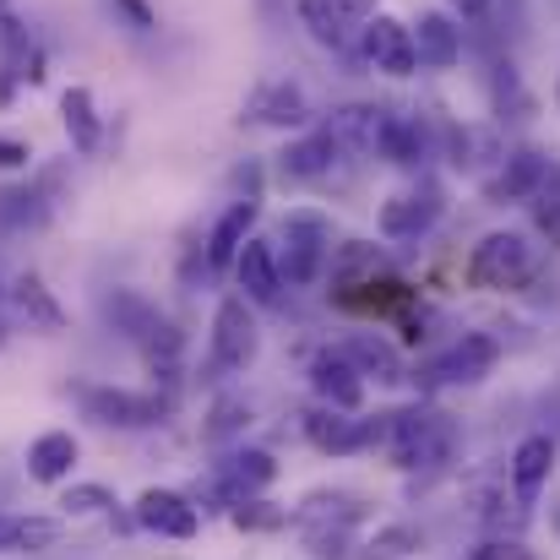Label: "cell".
I'll return each instance as SVG.
<instances>
[{"instance_id":"30bf717a","label":"cell","mask_w":560,"mask_h":560,"mask_svg":"<svg viewBox=\"0 0 560 560\" xmlns=\"http://www.w3.org/2000/svg\"><path fill=\"white\" fill-rule=\"evenodd\" d=\"M305 435H311L316 452L343 457V452L375 446V441L386 435V413H375V419H349L343 408H327V413H311V419H305Z\"/></svg>"},{"instance_id":"8d00e7d4","label":"cell","mask_w":560,"mask_h":560,"mask_svg":"<svg viewBox=\"0 0 560 560\" xmlns=\"http://www.w3.org/2000/svg\"><path fill=\"white\" fill-rule=\"evenodd\" d=\"M109 5L126 16V27H131V33H153V27H159V11H153L148 0H109Z\"/></svg>"},{"instance_id":"5b68a950","label":"cell","mask_w":560,"mask_h":560,"mask_svg":"<svg viewBox=\"0 0 560 560\" xmlns=\"http://www.w3.org/2000/svg\"><path fill=\"white\" fill-rule=\"evenodd\" d=\"M495 360H501V343L490 332H463L446 354L424 365V386H474L495 371Z\"/></svg>"},{"instance_id":"4dcf8cb0","label":"cell","mask_w":560,"mask_h":560,"mask_svg":"<svg viewBox=\"0 0 560 560\" xmlns=\"http://www.w3.org/2000/svg\"><path fill=\"white\" fill-rule=\"evenodd\" d=\"M528 207H534V223H539V234L550 240L560 250V175H550L545 186L528 196Z\"/></svg>"},{"instance_id":"ffe728a7","label":"cell","mask_w":560,"mask_h":560,"mask_svg":"<svg viewBox=\"0 0 560 560\" xmlns=\"http://www.w3.org/2000/svg\"><path fill=\"white\" fill-rule=\"evenodd\" d=\"M375 159L397 164V170H419L424 164V126L408 115H381V137H375Z\"/></svg>"},{"instance_id":"ab89813d","label":"cell","mask_w":560,"mask_h":560,"mask_svg":"<svg viewBox=\"0 0 560 560\" xmlns=\"http://www.w3.org/2000/svg\"><path fill=\"white\" fill-rule=\"evenodd\" d=\"M452 5H457V11L468 16V22H479V16H485V11H490L495 0H452Z\"/></svg>"},{"instance_id":"e0dca14e","label":"cell","mask_w":560,"mask_h":560,"mask_svg":"<svg viewBox=\"0 0 560 560\" xmlns=\"http://www.w3.org/2000/svg\"><path fill=\"white\" fill-rule=\"evenodd\" d=\"M137 523H142L148 534H159V539H190V534L201 528V512L190 506L180 490H148V495L137 501Z\"/></svg>"},{"instance_id":"836d02e7","label":"cell","mask_w":560,"mask_h":560,"mask_svg":"<svg viewBox=\"0 0 560 560\" xmlns=\"http://www.w3.org/2000/svg\"><path fill=\"white\" fill-rule=\"evenodd\" d=\"M250 419V408L240 402V397H218L212 402V424H207V441H223V435H234L240 424Z\"/></svg>"},{"instance_id":"9a60e30c","label":"cell","mask_w":560,"mask_h":560,"mask_svg":"<svg viewBox=\"0 0 560 560\" xmlns=\"http://www.w3.org/2000/svg\"><path fill=\"white\" fill-rule=\"evenodd\" d=\"M234 278H240V289H245V300H256V305H278L283 300V272H278V250L267 245V240H245L240 250H234Z\"/></svg>"},{"instance_id":"7a4b0ae2","label":"cell","mask_w":560,"mask_h":560,"mask_svg":"<svg viewBox=\"0 0 560 560\" xmlns=\"http://www.w3.org/2000/svg\"><path fill=\"white\" fill-rule=\"evenodd\" d=\"M104 322L120 332V338H131V343H148V354L159 360H175L180 354V332H175V322H164V311L148 300V294H137V289H115V294H104Z\"/></svg>"},{"instance_id":"cb8c5ba5","label":"cell","mask_w":560,"mask_h":560,"mask_svg":"<svg viewBox=\"0 0 560 560\" xmlns=\"http://www.w3.org/2000/svg\"><path fill=\"white\" fill-rule=\"evenodd\" d=\"M381 115H386V109H375V104H343V109H332L327 131L338 137V148H343V153H360V159H375Z\"/></svg>"},{"instance_id":"d4e9b609","label":"cell","mask_w":560,"mask_h":560,"mask_svg":"<svg viewBox=\"0 0 560 560\" xmlns=\"http://www.w3.org/2000/svg\"><path fill=\"white\" fill-rule=\"evenodd\" d=\"M71 468H77V435L49 430V435H38L27 446V474L38 485H60V479H71Z\"/></svg>"},{"instance_id":"9c48e42d","label":"cell","mask_w":560,"mask_h":560,"mask_svg":"<svg viewBox=\"0 0 560 560\" xmlns=\"http://www.w3.org/2000/svg\"><path fill=\"white\" fill-rule=\"evenodd\" d=\"M435 218H441V190L430 186V180H419L413 190L386 196V207H381L375 223H381L386 240H424L435 229Z\"/></svg>"},{"instance_id":"d6a6232c","label":"cell","mask_w":560,"mask_h":560,"mask_svg":"<svg viewBox=\"0 0 560 560\" xmlns=\"http://www.w3.org/2000/svg\"><path fill=\"white\" fill-rule=\"evenodd\" d=\"M27 49H33V33H27L22 11H16L11 0H0V55H5V66H11L16 55H27Z\"/></svg>"},{"instance_id":"277c9868","label":"cell","mask_w":560,"mask_h":560,"mask_svg":"<svg viewBox=\"0 0 560 560\" xmlns=\"http://www.w3.org/2000/svg\"><path fill=\"white\" fill-rule=\"evenodd\" d=\"M528 272H534V245L512 229L485 234L468 256V283L474 289H517V283H528Z\"/></svg>"},{"instance_id":"d6986e66","label":"cell","mask_w":560,"mask_h":560,"mask_svg":"<svg viewBox=\"0 0 560 560\" xmlns=\"http://www.w3.org/2000/svg\"><path fill=\"white\" fill-rule=\"evenodd\" d=\"M386 272V256H381V245H365V240H349V245H338L332 250V294L343 300V294H354V289H365Z\"/></svg>"},{"instance_id":"7402d4cb","label":"cell","mask_w":560,"mask_h":560,"mask_svg":"<svg viewBox=\"0 0 560 560\" xmlns=\"http://www.w3.org/2000/svg\"><path fill=\"white\" fill-rule=\"evenodd\" d=\"M272 479H278V463H272L267 452H234V457L223 463V474H218V495L234 506V501L267 490Z\"/></svg>"},{"instance_id":"7c38bea8","label":"cell","mask_w":560,"mask_h":560,"mask_svg":"<svg viewBox=\"0 0 560 560\" xmlns=\"http://www.w3.org/2000/svg\"><path fill=\"white\" fill-rule=\"evenodd\" d=\"M55 190H60V170H44L33 186L0 190V229L22 234V229H44L55 212Z\"/></svg>"},{"instance_id":"f35d334b","label":"cell","mask_w":560,"mask_h":560,"mask_svg":"<svg viewBox=\"0 0 560 560\" xmlns=\"http://www.w3.org/2000/svg\"><path fill=\"white\" fill-rule=\"evenodd\" d=\"M474 560H528V556H523L517 545H479V550H474Z\"/></svg>"},{"instance_id":"52a82bcc","label":"cell","mask_w":560,"mask_h":560,"mask_svg":"<svg viewBox=\"0 0 560 560\" xmlns=\"http://www.w3.org/2000/svg\"><path fill=\"white\" fill-rule=\"evenodd\" d=\"M245 120L250 126H272V131H305L311 126V98H305L300 82L278 77V82H261L245 98Z\"/></svg>"},{"instance_id":"2e32d148","label":"cell","mask_w":560,"mask_h":560,"mask_svg":"<svg viewBox=\"0 0 560 560\" xmlns=\"http://www.w3.org/2000/svg\"><path fill=\"white\" fill-rule=\"evenodd\" d=\"M338 137L327 131V126H316V131H300L283 153H278V175L283 180H322V175H332V164H338Z\"/></svg>"},{"instance_id":"8fae6325","label":"cell","mask_w":560,"mask_h":560,"mask_svg":"<svg viewBox=\"0 0 560 560\" xmlns=\"http://www.w3.org/2000/svg\"><path fill=\"white\" fill-rule=\"evenodd\" d=\"M556 170H550V159L539 153V148H517L512 159H501V170L485 180V201L490 207H506V201H528L534 190L545 186Z\"/></svg>"},{"instance_id":"5bb4252c","label":"cell","mask_w":560,"mask_h":560,"mask_svg":"<svg viewBox=\"0 0 560 560\" xmlns=\"http://www.w3.org/2000/svg\"><path fill=\"white\" fill-rule=\"evenodd\" d=\"M311 386H316V397H322L327 408H343V413H354V408L365 402V375L349 365L343 349H322V354L311 360Z\"/></svg>"},{"instance_id":"e575fe53","label":"cell","mask_w":560,"mask_h":560,"mask_svg":"<svg viewBox=\"0 0 560 560\" xmlns=\"http://www.w3.org/2000/svg\"><path fill=\"white\" fill-rule=\"evenodd\" d=\"M60 506H66V512H77V517H88V512H109V506H115V495H109L104 485H71V490L60 495Z\"/></svg>"},{"instance_id":"74e56055","label":"cell","mask_w":560,"mask_h":560,"mask_svg":"<svg viewBox=\"0 0 560 560\" xmlns=\"http://www.w3.org/2000/svg\"><path fill=\"white\" fill-rule=\"evenodd\" d=\"M33 153H27V142H16V137H0V170H22Z\"/></svg>"},{"instance_id":"ac0fdd59","label":"cell","mask_w":560,"mask_h":560,"mask_svg":"<svg viewBox=\"0 0 560 560\" xmlns=\"http://www.w3.org/2000/svg\"><path fill=\"white\" fill-rule=\"evenodd\" d=\"M408 33H413V55H419V66H430V71H452V66L463 60V27H457L452 16H441V11H419V22H413Z\"/></svg>"},{"instance_id":"d590c367","label":"cell","mask_w":560,"mask_h":560,"mask_svg":"<svg viewBox=\"0 0 560 560\" xmlns=\"http://www.w3.org/2000/svg\"><path fill=\"white\" fill-rule=\"evenodd\" d=\"M234 523H240V528H278L283 512H272L267 501H250V495H245V501H234Z\"/></svg>"},{"instance_id":"44dd1931","label":"cell","mask_w":560,"mask_h":560,"mask_svg":"<svg viewBox=\"0 0 560 560\" xmlns=\"http://www.w3.org/2000/svg\"><path fill=\"white\" fill-rule=\"evenodd\" d=\"M256 196H245V201H234L218 223H212V234H207V267H234V250L250 240V229H256Z\"/></svg>"},{"instance_id":"4fadbf2b","label":"cell","mask_w":560,"mask_h":560,"mask_svg":"<svg viewBox=\"0 0 560 560\" xmlns=\"http://www.w3.org/2000/svg\"><path fill=\"white\" fill-rule=\"evenodd\" d=\"M365 60H371V71H386V77H413L419 71L413 33L397 16H371L365 22Z\"/></svg>"},{"instance_id":"603a6c76","label":"cell","mask_w":560,"mask_h":560,"mask_svg":"<svg viewBox=\"0 0 560 560\" xmlns=\"http://www.w3.org/2000/svg\"><path fill=\"white\" fill-rule=\"evenodd\" d=\"M60 120H66L71 148H77L82 159H93L98 142H104V120H98V104H93L88 88H66V93H60Z\"/></svg>"},{"instance_id":"3957f363","label":"cell","mask_w":560,"mask_h":560,"mask_svg":"<svg viewBox=\"0 0 560 560\" xmlns=\"http://www.w3.org/2000/svg\"><path fill=\"white\" fill-rule=\"evenodd\" d=\"M327 250H332V218L294 207L283 218V261H278L283 283H316L327 267Z\"/></svg>"},{"instance_id":"1f68e13d","label":"cell","mask_w":560,"mask_h":560,"mask_svg":"<svg viewBox=\"0 0 560 560\" xmlns=\"http://www.w3.org/2000/svg\"><path fill=\"white\" fill-rule=\"evenodd\" d=\"M408 550H419V534L408 523H392V528H381V534L365 539V556L371 560H397V556H408Z\"/></svg>"},{"instance_id":"83f0119b","label":"cell","mask_w":560,"mask_h":560,"mask_svg":"<svg viewBox=\"0 0 560 560\" xmlns=\"http://www.w3.org/2000/svg\"><path fill=\"white\" fill-rule=\"evenodd\" d=\"M49 545H60L55 517H0V556H38Z\"/></svg>"},{"instance_id":"6da1fadb","label":"cell","mask_w":560,"mask_h":560,"mask_svg":"<svg viewBox=\"0 0 560 560\" xmlns=\"http://www.w3.org/2000/svg\"><path fill=\"white\" fill-rule=\"evenodd\" d=\"M386 452L397 468H424V463H441L452 452V424L430 408H397L386 413Z\"/></svg>"},{"instance_id":"ba28073f","label":"cell","mask_w":560,"mask_h":560,"mask_svg":"<svg viewBox=\"0 0 560 560\" xmlns=\"http://www.w3.org/2000/svg\"><path fill=\"white\" fill-rule=\"evenodd\" d=\"M256 316L245 311V300L234 294V300H223L218 311H212V365H223V371H245L250 360H256Z\"/></svg>"},{"instance_id":"4316f807","label":"cell","mask_w":560,"mask_h":560,"mask_svg":"<svg viewBox=\"0 0 560 560\" xmlns=\"http://www.w3.org/2000/svg\"><path fill=\"white\" fill-rule=\"evenodd\" d=\"M300 22L311 27V38L332 55H354V27L332 0H300Z\"/></svg>"},{"instance_id":"f546056e","label":"cell","mask_w":560,"mask_h":560,"mask_svg":"<svg viewBox=\"0 0 560 560\" xmlns=\"http://www.w3.org/2000/svg\"><path fill=\"white\" fill-rule=\"evenodd\" d=\"M11 300H16V311H22L27 322H38V327H66V311L55 305V294L44 289V278L22 272V278L11 283Z\"/></svg>"},{"instance_id":"8992f818","label":"cell","mask_w":560,"mask_h":560,"mask_svg":"<svg viewBox=\"0 0 560 560\" xmlns=\"http://www.w3.org/2000/svg\"><path fill=\"white\" fill-rule=\"evenodd\" d=\"M77 397H82L88 419H98V424H120V430H148V424H159V419L170 413L164 397L126 392V386H82Z\"/></svg>"},{"instance_id":"484cf974","label":"cell","mask_w":560,"mask_h":560,"mask_svg":"<svg viewBox=\"0 0 560 560\" xmlns=\"http://www.w3.org/2000/svg\"><path fill=\"white\" fill-rule=\"evenodd\" d=\"M550 463H556V441H550V435H528V441L517 446V457H512V485H517V501H523V506L545 490Z\"/></svg>"},{"instance_id":"f1b7e54d","label":"cell","mask_w":560,"mask_h":560,"mask_svg":"<svg viewBox=\"0 0 560 560\" xmlns=\"http://www.w3.org/2000/svg\"><path fill=\"white\" fill-rule=\"evenodd\" d=\"M343 354H349V365L360 375H375V381H402V360H397V349L386 343V338H371V332H354L349 343H343Z\"/></svg>"}]
</instances>
